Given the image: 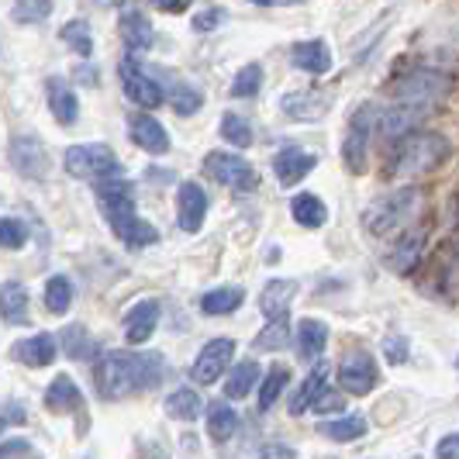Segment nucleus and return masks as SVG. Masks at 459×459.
Returning <instances> with one entry per match:
<instances>
[{
  "mask_svg": "<svg viewBox=\"0 0 459 459\" xmlns=\"http://www.w3.org/2000/svg\"><path fill=\"white\" fill-rule=\"evenodd\" d=\"M169 377V363L160 352H142V349H115L104 352L93 363V387L104 401H125L132 394H145L160 387Z\"/></svg>",
  "mask_w": 459,
  "mask_h": 459,
  "instance_id": "nucleus-1",
  "label": "nucleus"
},
{
  "mask_svg": "<svg viewBox=\"0 0 459 459\" xmlns=\"http://www.w3.org/2000/svg\"><path fill=\"white\" fill-rule=\"evenodd\" d=\"M97 201L104 207V218H108L111 231H115L128 249H145V246H152L160 238V231L152 229L149 221L138 218L135 186L128 184V180H117V177L100 180L97 184Z\"/></svg>",
  "mask_w": 459,
  "mask_h": 459,
  "instance_id": "nucleus-2",
  "label": "nucleus"
},
{
  "mask_svg": "<svg viewBox=\"0 0 459 459\" xmlns=\"http://www.w3.org/2000/svg\"><path fill=\"white\" fill-rule=\"evenodd\" d=\"M449 156V142L436 132H414L404 135V142L394 149L391 156V177L394 180H411L429 169H436L438 162Z\"/></svg>",
  "mask_w": 459,
  "mask_h": 459,
  "instance_id": "nucleus-3",
  "label": "nucleus"
},
{
  "mask_svg": "<svg viewBox=\"0 0 459 459\" xmlns=\"http://www.w3.org/2000/svg\"><path fill=\"white\" fill-rule=\"evenodd\" d=\"M69 177H80V180H111L121 173V162H117L115 149L111 145H100V142H87V145H69L66 156H63Z\"/></svg>",
  "mask_w": 459,
  "mask_h": 459,
  "instance_id": "nucleus-4",
  "label": "nucleus"
},
{
  "mask_svg": "<svg viewBox=\"0 0 459 459\" xmlns=\"http://www.w3.org/2000/svg\"><path fill=\"white\" fill-rule=\"evenodd\" d=\"M418 201H421V190H414V186L394 190L391 197H384L380 204H373L367 211V229L373 235H391V231L404 229L411 221Z\"/></svg>",
  "mask_w": 459,
  "mask_h": 459,
  "instance_id": "nucleus-5",
  "label": "nucleus"
},
{
  "mask_svg": "<svg viewBox=\"0 0 459 459\" xmlns=\"http://www.w3.org/2000/svg\"><path fill=\"white\" fill-rule=\"evenodd\" d=\"M453 87V80L446 73H436V69H411L404 73L397 83H394V97L401 104H411V108H429L432 100L446 97Z\"/></svg>",
  "mask_w": 459,
  "mask_h": 459,
  "instance_id": "nucleus-6",
  "label": "nucleus"
},
{
  "mask_svg": "<svg viewBox=\"0 0 459 459\" xmlns=\"http://www.w3.org/2000/svg\"><path fill=\"white\" fill-rule=\"evenodd\" d=\"M335 373H339L342 391L356 394V397H363V394H369L380 384V369H377V363H373V356H369L367 349H349L339 359Z\"/></svg>",
  "mask_w": 459,
  "mask_h": 459,
  "instance_id": "nucleus-7",
  "label": "nucleus"
},
{
  "mask_svg": "<svg viewBox=\"0 0 459 459\" xmlns=\"http://www.w3.org/2000/svg\"><path fill=\"white\" fill-rule=\"evenodd\" d=\"M117 73H121V87H125V93H128V100H135L138 108H160L162 100H166L160 80H156L149 69L138 66L132 56L121 59Z\"/></svg>",
  "mask_w": 459,
  "mask_h": 459,
  "instance_id": "nucleus-8",
  "label": "nucleus"
},
{
  "mask_svg": "<svg viewBox=\"0 0 459 459\" xmlns=\"http://www.w3.org/2000/svg\"><path fill=\"white\" fill-rule=\"evenodd\" d=\"M207 177H214L218 184L235 186V190H253L255 186V169L242 156H231V152H211L204 160Z\"/></svg>",
  "mask_w": 459,
  "mask_h": 459,
  "instance_id": "nucleus-9",
  "label": "nucleus"
},
{
  "mask_svg": "<svg viewBox=\"0 0 459 459\" xmlns=\"http://www.w3.org/2000/svg\"><path fill=\"white\" fill-rule=\"evenodd\" d=\"M7 156H11V166H14L22 177H28V180H42V177L48 173L46 145H42L35 135H14L11 138Z\"/></svg>",
  "mask_w": 459,
  "mask_h": 459,
  "instance_id": "nucleus-10",
  "label": "nucleus"
},
{
  "mask_svg": "<svg viewBox=\"0 0 459 459\" xmlns=\"http://www.w3.org/2000/svg\"><path fill=\"white\" fill-rule=\"evenodd\" d=\"M231 356H235V342H231V339H211V342L201 349L197 363L190 367V377H194L197 384H214V380L229 369Z\"/></svg>",
  "mask_w": 459,
  "mask_h": 459,
  "instance_id": "nucleus-11",
  "label": "nucleus"
},
{
  "mask_svg": "<svg viewBox=\"0 0 459 459\" xmlns=\"http://www.w3.org/2000/svg\"><path fill=\"white\" fill-rule=\"evenodd\" d=\"M369 117H373V108L367 104L359 115L352 117V125H349V135H345L342 156H345V166H349L352 173H363V166H367V142H369V132H373Z\"/></svg>",
  "mask_w": 459,
  "mask_h": 459,
  "instance_id": "nucleus-12",
  "label": "nucleus"
},
{
  "mask_svg": "<svg viewBox=\"0 0 459 459\" xmlns=\"http://www.w3.org/2000/svg\"><path fill=\"white\" fill-rule=\"evenodd\" d=\"M117 31H121L125 46L132 48V52H145V48L156 42V31H152V24H149V18L138 11L135 4H125V7H121Z\"/></svg>",
  "mask_w": 459,
  "mask_h": 459,
  "instance_id": "nucleus-13",
  "label": "nucleus"
},
{
  "mask_svg": "<svg viewBox=\"0 0 459 459\" xmlns=\"http://www.w3.org/2000/svg\"><path fill=\"white\" fill-rule=\"evenodd\" d=\"M315 166H318V160H315L311 152H304V149H298V145H287V149L276 152L273 173L283 186H294V184H300Z\"/></svg>",
  "mask_w": 459,
  "mask_h": 459,
  "instance_id": "nucleus-14",
  "label": "nucleus"
},
{
  "mask_svg": "<svg viewBox=\"0 0 459 459\" xmlns=\"http://www.w3.org/2000/svg\"><path fill=\"white\" fill-rule=\"evenodd\" d=\"M156 322H160V300H138L125 315V339L132 345H145L156 332Z\"/></svg>",
  "mask_w": 459,
  "mask_h": 459,
  "instance_id": "nucleus-15",
  "label": "nucleus"
},
{
  "mask_svg": "<svg viewBox=\"0 0 459 459\" xmlns=\"http://www.w3.org/2000/svg\"><path fill=\"white\" fill-rule=\"evenodd\" d=\"M177 211H180V229L186 235L201 231L207 214V194L201 190V184H180V197H177Z\"/></svg>",
  "mask_w": 459,
  "mask_h": 459,
  "instance_id": "nucleus-16",
  "label": "nucleus"
},
{
  "mask_svg": "<svg viewBox=\"0 0 459 459\" xmlns=\"http://www.w3.org/2000/svg\"><path fill=\"white\" fill-rule=\"evenodd\" d=\"M128 135L135 142L138 149H145V152H166L169 149V132L162 128L156 117L149 115H132L128 117Z\"/></svg>",
  "mask_w": 459,
  "mask_h": 459,
  "instance_id": "nucleus-17",
  "label": "nucleus"
},
{
  "mask_svg": "<svg viewBox=\"0 0 459 459\" xmlns=\"http://www.w3.org/2000/svg\"><path fill=\"white\" fill-rule=\"evenodd\" d=\"M46 408L52 414H80L83 411V394L73 384V377L59 373L46 391Z\"/></svg>",
  "mask_w": 459,
  "mask_h": 459,
  "instance_id": "nucleus-18",
  "label": "nucleus"
},
{
  "mask_svg": "<svg viewBox=\"0 0 459 459\" xmlns=\"http://www.w3.org/2000/svg\"><path fill=\"white\" fill-rule=\"evenodd\" d=\"M298 290H300L298 280H270L263 287V298H259L263 315L266 318H287V307H290V300H294Z\"/></svg>",
  "mask_w": 459,
  "mask_h": 459,
  "instance_id": "nucleus-19",
  "label": "nucleus"
},
{
  "mask_svg": "<svg viewBox=\"0 0 459 459\" xmlns=\"http://www.w3.org/2000/svg\"><path fill=\"white\" fill-rule=\"evenodd\" d=\"M290 63L304 69V73H311V76H322V73L332 69V52H328L322 39H311V42H298L290 48Z\"/></svg>",
  "mask_w": 459,
  "mask_h": 459,
  "instance_id": "nucleus-20",
  "label": "nucleus"
},
{
  "mask_svg": "<svg viewBox=\"0 0 459 459\" xmlns=\"http://www.w3.org/2000/svg\"><path fill=\"white\" fill-rule=\"evenodd\" d=\"M56 352H59V342H56L52 335H31V339H24V342L14 345V359L35 369L48 367V363L56 359Z\"/></svg>",
  "mask_w": 459,
  "mask_h": 459,
  "instance_id": "nucleus-21",
  "label": "nucleus"
},
{
  "mask_svg": "<svg viewBox=\"0 0 459 459\" xmlns=\"http://www.w3.org/2000/svg\"><path fill=\"white\" fill-rule=\"evenodd\" d=\"M48 111H52V117L59 121V125H73L76 121V115H80V100H76V93L69 91L66 80H48Z\"/></svg>",
  "mask_w": 459,
  "mask_h": 459,
  "instance_id": "nucleus-22",
  "label": "nucleus"
},
{
  "mask_svg": "<svg viewBox=\"0 0 459 459\" xmlns=\"http://www.w3.org/2000/svg\"><path fill=\"white\" fill-rule=\"evenodd\" d=\"M421 115H425V108H411V104H401L397 111H387V115L380 117L377 132H380V138H384V142H394V138L408 135L414 125L421 121Z\"/></svg>",
  "mask_w": 459,
  "mask_h": 459,
  "instance_id": "nucleus-23",
  "label": "nucleus"
},
{
  "mask_svg": "<svg viewBox=\"0 0 459 459\" xmlns=\"http://www.w3.org/2000/svg\"><path fill=\"white\" fill-rule=\"evenodd\" d=\"M328 342V325L318 318H300L298 325V352L300 359H318Z\"/></svg>",
  "mask_w": 459,
  "mask_h": 459,
  "instance_id": "nucleus-24",
  "label": "nucleus"
},
{
  "mask_svg": "<svg viewBox=\"0 0 459 459\" xmlns=\"http://www.w3.org/2000/svg\"><path fill=\"white\" fill-rule=\"evenodd\" d=\"M325 380H328V367H322V363H318V367L304 377L300 391L294 394V401H290V414H294V418H298V414H304L307 408H315V401L325 394Z\"/></svg>",
  "mask_w": 459,
  "mask_h": 459,
  "instance_id": "nucleus-25",
  "label": "nucleus"
},
{
  "mask_svg": "<svg viewBox=\"0 0 459 459\" xmlns=\"http://www.w3.org/2000/svg\"><path fill=\"white\" fill-rule=\"evenodd\" d=\"M242 300H246V290L242 287H214V290H207L204 298H201V311L204 315H231V311H238L242 307Z\"/></svg>",
  "mask_w": 459,
  "mask_h": 459,
  "instance_id": "nucleus-26",
  "label": "nucleus"
},
{
  "mask_svg": "<svg viewBox=\"0 0 459 459\" xmlns=\"http://www.w3.org/2000/svg\"><path fill=\"white\" fill-rule=\"evenodd\" d=\"M290 211H294V221H298L300 229H322L325 221H328V207L315 194H298L290 201Z\"/></svg>",
  "mask_w": 459,
  "mask_h": 459,
  "instance_id": "nucleus-27",
  "label": "nucleus"
},
{
  "mask_svg": "<svg viewBox=\"0 0 459 459\" xmlns=\"http://www.w3.org/2000/svg\"><path fill=\"white\" fill-rule=\"evenodd\" d=\"M201 411H204V401L190 387H180V391H173L166 397V414L177 418V421H197Z\"/></svg>",
  "mask_w": 459,
  "mask_h": 459,
  "instance_id": "nucleus-28",
  "label": "nucleus"
},
{
  "mask_svg": "<svg viewBox=\"0 0 459 459\" xmlns=\"http://www.w3.org/2000/svg\"><path fill=\"white\" fill-rule=\"evenodd\" d=\"M235 429H238V414L231 411V404L214 401V404L207 408V432H211V438H214V442H229Z\"/></svg>",
  "mask_w": 459,
  "mask_h": 459,
  "instance_id": "nucleus-29",
  "label": "nucleus"
},
{
  "mask_svg": "<svg viewBox=\"0 0 459 459\" xmlns=\"http://www.w3.org/2000/svg\"><path fill=\"white\" fill-rule=\"evenodd\" d=\"M28 322V290L18 280L4 283V325H24Z\"/></svg>",
  "mask_w": 459,
  "mask_h": 459,
  "instance_id": "nucleus-30",
  "label": "nucleus"
},
{
  "mask_svg": "<svg viewBox=\"0 0 459 459\" xmlns=\"http://www.w3.org/2000/svg\"><path fill=\"white\" fill-rule=\"evenodd\" d=\"M318 432L328 436L332 442H356V438L367 436V418L363 414H345L339 421H325Z\"/></svg>",
  "mask_w": 459,
  "mask_h": 459,
  "instance_id": "nucleus-31",
  "label": "nucleus"
},
{
  "mask_svg": "<svg viewBox=\"0 0 459 459\" xmlns=\"http://www.w3.org/2000/svg\"><path fill=\"white\" fill-rule=\"evenodd\" d=\"M255 380H259V363L253 359H246V363H238V367L229 373V380H225V397H249L255 387Z\"/></svg>",
  "mask_w": 459,
  "mask_h": 459,
  "instance_id": "nucleus-32",
  "label": "nucleus"
},
{
  "mask_svg": "<svg viewBox=\"0 0 459 459\" xmlns=\"http://www.w3.org/2000/svg\"><path fill=\"white\" fill-rule=\"evenodd\" d=\"M59 345L66 349L69 359H91L93 356V339L87 328H80V325H69V328H63V335H59Z\"/></svg>",
  "mask_w": 459,
  "mask_h": 459,
  "instance_id": "nucleus-33",
  "label": "nucleus"
},
{
  "mask_svg": "<svg viewBox=\"0 0 459 459\" xmlns=\"http://www.w3.org/2000/svg\"><path fill=\"white\" fill-rule=\"evenodd\" d=\"M287 380H290V369L283 367V363H276L270 373H266V380H263V391H259V411H270L276 404V397L283 394L287 387Z\"/></svg>",
  "mask_w": 459,
  "mask_h": 459,
  "instance_id": "nucleus-34",
  "label": "nucleus"
},
{
  "mask_svg": "<svg viewBox=\"0 0 459 459\" xmlns=\"http://www.w3.org/2000/svg\"><path fill=\"white\" fill-rule=\"evenodd\" d=\"M73 304V283L66 276H52L46 283V307L52 315H66Z\"/></svg>",
  "mask_w": 459,
  "mask_h": 459,
  "instance_id": "nucleus-35",
  "label": "nucleus"
},
{
  "mask_svg": "<svg viewBox=\"0 0 459 459\" xmlns=\"http://www.w3.org/2000/svg\"><path fill=\"white\" fill-rule=\"evenodd\" d=\"M201 100H204L201 91L190 87V83H184V80H177L173 91H169V104H173L177 115H197V111H201Z\"/></svg>",
  "mask_w": 459,
  "mask_h": 459,
  "instance_id": "nucleus-36",
  "label": "nucleus"
},
{
  "mask_svg": "<svg viewBox=\"0 0 459 459\" xmlns=\"http://www.w3.org/2000/svg\"><path fill=\"white\" fill-rule=\"evenodd\" d=\"M221 135H225V142L238 145V149H249V145H253V128H249V121L242 115H235V111H229V115L221 117Z\"/></svg>",
  "mask_w": 459,
  "mask_h": 459,
  "instance_id": "nucleus-37",
  "label": "nucleus"
},
{
  "mask_svg": "<svg viewBox=\"0 0 459 459\" xmlns=\"http://www.w3.org/2000/svg\"><path fill=\"white\" fill-rule=\"evenodd\" d=\"M59 39L66 42L73 52H80V56H91L93 52V39H91V24L87 22H69V24H63V31H59Z\"/></svg>",
  "mask_w": 459,
  "mask_h": 459,
  "instance_id": "nucleus-38",
  "label": "nucleus"
},
{
  "mask_svg": "<svg viewBox=\"0 0 459 459\" xmlns=\"http://www.w3.org/2000/svg\"><path fill=\"white\" fill-rule=\"evenodd\" d=\"M263 87V66L259 63H249V66H242L235 73V80H231V97H255Z\"/></svg>",
  "mask_w": 459,
  "mask_h": 459,
  "instance_id": "nucleus-39",
  "label": "nucleus"
},
{
  "mask_svg": "<svg viewBox=\"0 0 459 459\" xmlns=\"http://www.w3.org/2000/svg\"><path fill=\"white\" fill-rule=\"evenodd\" d=\"M290 339V328H287V318H270V325L255 335V349L263 352H273V349H283Z\"/></svg>",
  "mask_w": 459,
  "mask_h": 459,
  "instance_id": "nucleus-40",
  "label": "nucleus"
},
{
  "mask_svg": "<svg viewBox=\"0 0 459 459\" xmlns=\"http://www.w3.org/2000/svg\"><path fill=\"white\" fill-rule=\"evenodd\" d=\"M52 14V0H18L14 4V18L22 24H39Z\"/></svg>",
  "mask_w": 459,
  "mask_h": 459,
  "instance_id": "nucleus-41",
  "label": "nucleus"
},
{
  "mask_svg": "<svg viewBox=\"0 0 459 459\" xmlns=\"http://www.w3.org/2000/svg\"><path fill=\"white\" fill-rule=\"evenodd\" d=\"M421 242H425V231H414V235H404L401 249H394V253H391L394 270H408V266H411L414 259H418V249H421Z\"/></svg>",
  "mask_w": 459,
  "mask_h": 459,
  "instance_id": "nucleus-42",
  "label": "nucleus"
},
{
  "mask_svg": "<svg viewBox=\"0 0 459 459\" xmlns=\"http://www.w3.org/2000/svg\"><path fill=\"white\" fill-rule=\"evenodd\" d=\"M0 238H4V249H22L24 242H28L24 221H18V218H4V221H0Z\"/></svg>",
  "mask_w": 459,
  "mask_h": 459,
  "instance_id": "nucleus-43",
  "label": "nucleus"
},
{
  "mask_svg": "<svg viewBox=\"0 0 459 459\" xmlns=\"http://www.w3.org/2000/svg\"><path fill=\"white\" fill-rule=\"evenodd\" d=\"M384 356L391 359V363H408V339L404 335H391V339H384Z\"/></svg>",
  "mask_w": 459,
  "mask_h": 459,
  "instance_id": "nucleus-44",
  "label": "nucleus"
},
{
  "mask_svg": "<svg viewBox=\"0 0 459 459\" xmlns=\"http://www.w3.org/2000/svg\"><path fill=\"white\" fill-rule=\"evenodd\" d=\"M225 18H229V14H225L221 7H211V11H204V14L194 18V28H197V31H211V28H218Z\"/></svg>",
  "mask_w": 459,
  "mask_h": 459,
  "instance_id": "nucleus-45",
  "label": "nucleus"
},
{
  "mask_svg": "<svg viewBox=\"0 0 459 459\" xmlns=\"http://www.w3.org/2000/svg\"><path fill=\"white\" fill-rule=\"evenodd\" d=\"M345 404H342V394H322V397H318V401H315V411L318 414H339L342 411Z\"/></svg>",
  "mask_w": 459,
  "mask_h": 459,
  "instance_id": "nucleus-46",
  "label": "nucleus"
},
{
  "mask_svg": "<svg viewBox=\"0 0 459 459\" xmlns=\"http://www.w3.org/2000/svg\"><path fill=\"white\" fill-rule=\"evenodd\" d=\"M259 459H298V453L290 446H283V442H270V446L259 449Z\"/></svg>",
  "mask_w": 459,
  "mask_h": 459,
  "instance_id": "nucleus-47",
  "label": "nucleus"
},
{
  "mask_svg": "<svg viewBox=\"0 0 459 459\" xmlns=\"http://www.w3.org/2000/svg\"><path fill=\"white\" fill-rule=\"evenodd\" d=\"M0 456L11 459V456H31V446L24 442V438H7L4 442V449H0Z\"/></svg>",
  "mask_w": 459,
  "mask_h": 459,
  "instance_id": "nucleus-48",
  "label": "nucleus"
},
{
  "mask_svg": "<svg viewBox=\"0 0 459 459\" xmlns=\"http://www.w3.org/2000/svg\"><path fill=\"white\" fill-rule=\"evenodd\" d=\"M436 456L438 459H459V432L456 436H446L436 446Z\"/></svg>",
  "mask_w": 459,
  "mask_h": 459,
  "instance_id": "nucleus-49",
  "label": "nucleus"
},
{
  "mask_svg": "<svg viewBox=\"0 0 459 459\" xmlns=\"http://www.w3.org/2000/svg\"><path fill=\"white\" fill-rule=\"evenodd\" d=\"M0 425H4V429H11V425H24V411L14 404V401H7V404H4V418H0Z\"/></svg>",
  "mask_w": 459,
  "mask_h": 459,
  "instance_id": "nucleus-50",
  "label": "nucleus"
},
{
  "mask_svg": "<svg viewBox=\"0 0 459 459\" xmlns=\"http://www.w3.org/2000/svg\"><path fill=\"white\" fill-rule=\"evenodd\" d=\"M160 11H169V14H184L186 7H190V0H152Z\"/></svg>",
  "mask_w": 459,
  "mask_h": 459,
  "instance_id": "nucleus-51",
  "label": "nucleus"
},
{
  "mask_svg": "<svg viewBox=\"0 0 459 459\" xmlns=\"http://www.w3.org/2000/svg\"><path fill=\"white\" fill-rule=\"evenodd\" d=\"M253 4H259V7H270V4H273V0H253Z\"/></svg>",
  "mask_w": 459,
  "mask_h": 459,
  "instance_id": "nucleus-52",
  "label": "nucleus"
},
{
  "mask_svg": "<svg viewBox=\"0 0 459 459\" xmlns=\"http://www.w3.org/2000/svg\"><path fill=\"white\" fill-rule=\"evenodd\" d=\"M414 459H418V456H414Z\"/></svg>",
  "mask_w": 459,
  "mask_h": 459,
  "instance_id": "nucleus-53",
  "label": "nucleus"
}]
</instances>
